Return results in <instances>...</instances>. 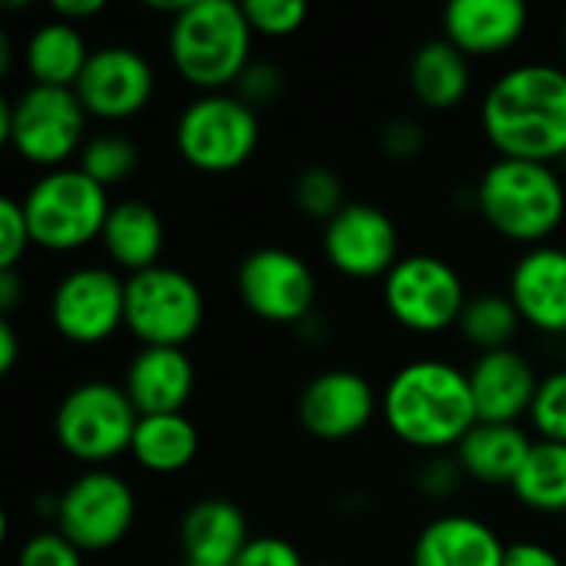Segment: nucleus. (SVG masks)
<instances>
[{
  "instance_id": "obj_1",
  "label": "nucleus",
  "mask_w": 566,
  "mask_h": 566,
  "mask_svg": "<svg viewBox=\"0 0 566 566\" xmlns=\"http://www.w3.org/2000/svg\"><path fill=\"white\" fill-rule=\"evenodd\" d=\"M481 133L501 159H566V70L521 60L501 70L481 96Z\"/></svg>"
},
{
  "instance_id": "obj_2",
  "label": "nucleus",
  "mask_w": 566,
  "mask_h": 566,
  "mask_svg": "<svg viewBox=\"0 0 566 566\" xmlns=\"http://www.w3.org/2000/svg\"><path fill=\"white\" fill-rule=\"evenodd\" d=\"M381 424L421 454H448L478 424L468 368L448 358H415L381 388Z\"/></svg>"
},
{
  "instance_id": "obj_3",
  "label": "nucleus",
  "mask_w": 566,
  "mask_h": 566,
  "mask_svg": "<svg viewBox=\"0 0 566 566\" xmlns=\"http://www.w3.org/2000/svg\"><path fill=\"white\" fill-rule=\"evenodd\" d=\"M255 30L235 0H189L169 20L166 53L176 76L196 93H226L239 83L252 56Z\"/></svg>"
},
{
  "instance_id": "obj_4",
  "label": "nucleus",
  "mask_w": 566,
  "mask_h": 566,
  "mask_svg": "<svg viewBox=\"0 0 566 566\" xmlns=\"http://www.w3.org/2000/svg\"><path fill=\"white\" fill-rule=\"evenodd\" d=\"M471 196L488 229L521 249L547 245L566 222V182L551 163L497 156Z\"/></svg>"
},
{
  "instance_id": "obj_5",
  "label": "nucleus",
  "mask_w": 566,
  "mask_h": 566,
  "mask_svg": "<svg viewBox=\"0 0 566 566\" xmlns=\"http://www.w3.org/2000/svg\"><path fill=\"white\" fill-rule=\"evenodd\" d=\"M0 139L17 159L40 172L76 166L90 139V113L76 90L30 83L13 99L0 103Z\"/></svg>"
},
{
  "instance_id": "obj_6",
  "label": "nucleus",
  "mask_w": 566,
  "mask_h": 566,
  "mask_svg": "<svg viewBox=\"0 0 566 566\" xmlns=\"http://www.w3.org/2000/svg\"><path fill=\"white\" fill-rule=\"evenodd\" d=\"M20 202L27 212L33 249L53 255H73L99 242L113 209L109 189L90 179L80 166L40 172L27 186Z\"/></svg>"
},
{
  "instance_id": "obj_7",
  "label": "nucleus",
  "mask_w": 566,
  "mask_h": 566,
  "mask_svg": "<svg viewBox=\"0 0 566 566\" xmlns=\"http://www.w3.org/2000/svg\"><path fill=\"white\" fill-rule=\"evenodd\" d=\"M139 411L119 381L90 378L63 391L53 408V441L56 448L90 468H109L133 448Z\"/></svg>"
},
{
  "instance_id": "obj_8",
  "label": "nucleus",
  "mask_w": 566,
  "mask_h": 566,
  "mask_svg": "<svg viewBox=\"0 0 566 566\" xmlns=\"http://www.w3.org/2000/svg\"><path fill=\"white\" fill-rule=\"evenodd\" d=\"M262 143V116L232 90L196 93L172 123L179 159L202 176L239 172Z\"/></svg>"
},
{
  "instance_id": "obj_9",
  "label": "nucleus",
  "mask_w": 566,
  "mask_h": 566,
  "mask_svg": "<svg viewBox=\"0 0 566 566\" xmlns=\"http://www.w3.org/2000/svg\"><path fill=\"white\" fill-rule=\"evenodd\" d=\"M468 285L454 262L434 252H408L381 282V305L411 335H444L458 328Z\"/></svg>"
},
{
  "instance_id": "obj_10",
  "label": "nucleus",
  "mask_w": 566,
  "mask_h": 566,
  "mask_svg": "<svg viewBox=\"0 0 566 566\" xmlns=\"http://www.w3.org/2000/svg\"><path fill=\"white\" fill-rule=\"evenodd\" d=\"M206 322L202 285L179 265L126 275V332L139 345L186 348Z\"/></svg>"
},
{
  "instance_id": "obj_11",
  "label": "nucleus",
  "mask_w": 566,
  "mask_h": 566,
  "mask_svg": "<svg viewBox=\"0 0 566 566\" xmlns=\"http://www.w3.org/2000/svg\"><path fill=\"white\" fill-rule=\"evenodd\" d=\"M136 517V488L113 468H90L60 491L53 527L83 554H109L133 534Z\"/></svg>"
},
{
  "instance_id": "obj_12",
  "label": "nucleus",
  "mask_w": 566,
  "mask_h": 566,
  "mask_svg": "<svg viewBox=\"0 0 566 566\" xmlns=\"http://www.w3.org/2000/svg\"><path fill=\"white\" fill-rule=\"evenodd\" d=\"M53 332L80 348L109 342L126 328V279L113 265L83 262L66 269L46 302Z\"/></svg>"
},
{
  "instance_id": "obj_13",
  "label": "nucleus",
  "mask_w": 566,
  "mask_h": 566,
  "mask_svg": "<svg viewBox=\"0 0 566 566\" xmlns=\"http://www.w3.org/2000/svg\"><path fill=\"white\" fill-rule=\"evenodd\" d=\"M235 292L249 315L265 325L298 328L318 312V275L305 255L285 245H259L235 265Z\"/></svg>"
},
{
  "instance_id": "obj_14",
  "label": "nucleus",
  "mask_w": 566,
  "mask_h": 566,
  "mask_svg": "<svg viewBox=\"0 0 566 566\" xmlns=\"http://www.w3.org/2000/svg\"><path fill=\"white\" fill-rule=\"evenodd\" d=\"M322 255L352 282H385V275L405 259L401 229L388 209L352 199L332 222H325Z\"/></svg>"
},
{
  "instance_id": "obj_15",
  "label": "nucleus",
  "mask_w": 566,
  "mask_h": 566,
  "mask_svg": "<svg viewBox=\"0 0 566 566\" xmlns=\"http://www.w3.org/2000/svg\"><path fill=\"white\" fill-rule=\"evenodd\" d=\"M156 66L143 50L129 43H99L93 46L86 70L73 90L90 119L123 126L146 113L156 96Z\"/></svg>"
},
{
  "instance_id": "obj_16",
  "label": "nucleus",
  "mask_w": 566,
  "mask_h": 566,
  "mask_svg": "<svg viewBox=\"0 0 566 566\" xmlns=\"http://www.w3.org/2000/svg\"><path fill=\"white\" fill-rule=\"evenodd\" d=\"M295 415L308 438L342 444L365 434L375 418H381V391L355 368H325L302 385Z\"/></svg>"
},
{
  "instance_id": "obj_17",
  "label": "nucleus",
  "mask_w": 566,
  "mask_h": 566,
  "mask_svg": "<svg viewBox=\"0 0 566 566\" xmlns=\"http://www.w3.org/2000/svg\"><path fill=\"white\" fill-rule=\"evenodd\" d=\"M507 295L524 325L566 338V249L557 242L524 249L507 275Z\"/></svg>"
},
{
  "instance_id": "obj_18",
  "label": "nucleus",
  "mask_w": 566,
  "mask_h": 566,
  "mask_svg": "<svg viewBox=\"0 0 566 566\" xmlns=\"http://www.w3.org/2000/svg\"><path fill=\"white\" fill-rule=\"evenodd\" d=\"M541 378L544 375H537V365L521 348L474 355L468 365V381L478 405V421L521 424L531 415Z\"/></svg>"
},
{
  "instance_id": "obj_19",
  "label": "nucleus",
  "mask_w": 566,
  "mask_h": 566,
  "mask_svg": "<svg viewBox=\"0 0 566 566\" xmlns=\"http://www.w3.org/2000/svg\"><path fill=\"white\" fill-rule=\"evenodd\" d=\"M123 391L139 418L146 415H186L196 395V361L186 348L139 345L123 368Z\"/></svg>"
},
{
  "instance_id": "obj_20",
  "label": "nucleus",
  "mask_w": 566,
  "mask_h": 566,
  "mask_svg": "<svg viewBox=\"0 0 566 566\" xmlns=\"http://www.w3.org/2000/svg\"><path fill=\"white\" fill-rule=\"evenodd\" d=\"M531 23L521 0H451L441 10V36L471 60H491L514 50Z\"/></svg>"
},
{
  "instance_id": "obj_21",
  "label": "nucleus",
  "mask_w": 566,
  "mask_h": 566,
  "mask_svg": "<svg viewBox=\"0 0 566 566\" xmlns=\"http://www.w3.org/2000/svg\"><path fill=\"white\" fill-rule=\"evenodd\" d=\"M182 564L232 566L252 541L249 517L232 497H199L192 501L176 527Z\"/></svg>"
},
{
  "instance_id": "obj_22",
  "label": "nucleus",
  "mask_w": 566,
  "mask_h": 566,
  "mask_svg": "<svg viewBox=\"0 0 566 566\" xmlns=\"http://www.w3.org/2000/svg\"><path fill=\"white\" fill-rule=\"evenodd\" d=\"M504 554L507 544L488 521L468 511H444L418 531L411 566H504Z\"/></svg>"
},
{
  "instance_id": "obj_23",
  "label": "nucleus",
  "mask_w": 566,
  "mask_h": 566,
  "mask_svg": "<svg viewBox=\"0 0 566 566\" xmlns=\"http://www.w3.org/2000/svg\"><path fill=\"white\" fill-rule=\"evenodd\" d=\"M99 249L106 262L126 275L163 265V249H166L163 212L146 199H116L103 226Z\"/></svg>"
},
{
  "instance_id": "obj_24",
  "label": "nucleus",
  "mask_w": 566,
  "mask_h": 566,
  "mask_svg": "<svg viewBox=\"0 0 566 566\" xmlns=\"http://www.w3.org/2000/svg\"><path fill=\"white\" fill-rule=\"evenodd\" d=\"M474 86L471 56H464L451 40L431 36L415 46L408 60V90L428 113L458 109Z\"/></svg>"
},
{
  "instance_id": "obj_25",
  "label": "nucleus",
  "mask_w": 566,
  "mask_h": 566,
  "mask_svg": "<svg viewBox=\"0 0 566 566\" xmlns=\"http://www.w3.org/2000/svg\"><path fill=\"white\" fill-rule=\"evenodd\" d=\"M93 46L86 33L76 23H66L60 17H50L30 30L20 50V63L36 86H56L73 90L86 70Z\"/></svg>"
},
{
  "instance_id": "obj_26",
  "label": "nucleus",
  "mask_w": 566,
  "mask_h": 566,
  "mask_svg": "<svg viewBox=\"0 0 566 566\" xmlns=\"http://www.w3.org/2000/svg\"><path fill=\"white\" fill-rule=\"evenodd\" d=\"M531 448H534V438L524 424L478 421L464 434V441L454 448V458L461 461L468 481H478L484 488H511Z\"/></svg>"
},
{
  "instance_id": "obj_27",
  "label": "nucleus",
  "mask_w": 566,
  "mask_h": 566,
  "mask_svg": "<svg viewBox=\"0 0 566 566\" xmlns=\"http://www.w3.org/2000/svg\"><path fill=\"white\" fill-rule=\"evenodd\" d=\"M199 448L202 438L189 415H146L136 424L129 458L146 474L172 478L196 464Z\"/></svg>"
},
{
  "instance_id": "obj_28",
  "label": "nucleus",
  "mask_w": 566,
  "mask_h": 566,
  "mask_svg": "<svg viewBox=\"0 0 566 566\" xmlns=\"http://www.w3.org/2000/svg\"><path fill=\"white\" fill-rule=\"evenodd\" d=\"M511 494L534 514L566 517V444L534 438V448L514 478Z\"/></svg>"
},
{
  "instance_id": "obj_29",
  "label": "nucleus",
  "mask_w": 566,
  "mask_h": 566,
  "mask_svg": "<svg viewBox=\"0 0 566 566\" xmlns=\"http://www.w3.org/2000/svg\"><path fill=\"white\" fill-rule=\"evenodd\" d=\"M521 325H524V318L507 292H478L468 298L458 332L478 355H484V352L514 348Z\"/></svg>"
},
{
  "instance_id": "obj_30",
  "label": "nucleus",
  "mask_w": 566,
  "mask_h": 566,
  "mask_svg": "<svg viewBox=\"0 0 566 566\" xmlns=\"http://www.w3.org/2000/svg\"><path fill=\"white\" fill-rule=\"evenodd\" d=\"M139 159H143L139 143H136L126 129H119V126H103V129L90 133V139H86V146H83L76 166H80L90 179H96L103 189H113V186L126 182V179L139 169Z\"/></svg>"
},
{
  "instance_id": "obj_31",
  "label": "nucleus",
  "mask_w": 566,
  "mask_h": 566,
  "mask_svg": "<svg viewBox=\"0 0 566 566\" xmlns=\"http://www.w3.org/2000/svg\"><path fill=\"white\" fill-rule=\"evenodd\" d=\"M292 202L295 209L305 216V219H315V222H332L352 199H348V189H345V179L332 169V166H322V163H312L305 169L295 172L292 179Z\"/></svg>"
},
{
  "instance_id": "obj_32",
  "label": "nucleus",
  "mask_w": 566,
  "mask_h": 566,
  "mask_svg": "<svg viewBox=\"0 0 566 566\" xmlns=\"http://www.w3.org/2000/svg\"><path fill=\"white\" fill-rule=\"evenodd\" d=\"M527 421H531V431L537 441L566 444V368L547 371L541 378V388H537Z\"/></svg>"
},
{
  "instance_id": "obj_33",
  "label": "nucleus",
  "mask_w": 566,
  "mask_h": 566,
  "mask_svg": "<svg viewBox=\"0 0 566 566\" xmlns=\"http://www.w3.org/2000/svg\"><path fill=\"white\" fill-rule=\"evenodd\" d=\"M242 10L255 36H269V40H285L298 33L308 20V3L302 0H245Z\"/></svg>"
},
{
  "instance_id": "obj_34",
  "label": "nucleus",
  "mask_w": 566,
  "mask_h": 566,
  "mask_svg": "<svg viewBox=\"0 0 566 566\" xmlns=\"http://www.w3.org/2000/svg\"><path fill=\"white\" fill-rule=\"evenodd\" d=\"M285 86H289V80H285V73H282L279 63H272V60H252L245 66V73L239 76V83L232 86V93L262 116L265 109H272L285 96Z\"/></svg>"
},
{
  "instance_id": "obj_35",
  "label": "nucleus",
  "mask_w": 566,
  "mask_h": 566,
  "mask_svg": "<svg viewBox=\"0 0 566 566\" xmlns=\"http://www.w3.org/2000/svg\"><path fill=\"white\" fill-rule=\"evenodd\" d=\"M468 474L461 468V461L454 458V451L448 454H424V461L415 471V491L424 501H451L461 488H464Z\"/></svg>"
},
{
  "instance_id": "obj_36",
  "label": "nucleus",
  "mask_w": 566,
  "mask_h": 566,
  "mask_svg": "<svg viewBox=\"0 0 566 566\" xmlns=\"http://www.w3.org/2000/svg\"><path fill=\"white\" fill-rule=\"evenodd\" d=\"M378 149L398 163V166H411L428 153V129L421 119L415 116H391L381 129H378Z\"/></svg>"
},
{
  "instance_id": "obj_37",
  "label": "nucleus",
  "mask_w": 566,
  "mask_h": 566,
  "mask_svg": "<svg viewBox=\"0 0 566 566\" xmlns=\"http://www.w3.org/2000/svg\"><path fill=\"white\" fill-rule=\"evenodd\" d=\"M30 249H33V235L27 226L23 202L17 196H3L0 199V272L20 269Z\"/></svg>"
},
{
  "instance_id": "obj_38",
  "label": "nucleus",
  "mask_w": 566,
  "mask_h": 566,
  "mask_svg": "<svg viewBox=\"0 0 566 566\" xmlns=\"http://www.w3.org/2000/svg\"><path fill=\"white\" fill-rule=\"evenodd\" d=\"M17 566H86V554L53 527L30 534L17 547Z\"/></svg>"
},
{
  "instance_id": "obj_39",
  "label": "nucleus",
  "mask_w": 566,
  "mask_h": 566,
  "mask_svg": "<svg viewBox=\"0 0 566 566\" xmlns=\"http://www.w3.org/2000/svg\"><path fill=\"white\" fill-rule=\"evenodd\" d=\"M232 566H308L302 551L279 534H259L249 541V547L242 551V557Z\"/></svg>"
},
{
  "instance_id": "obj_40",
  "label": "nucleus",
  "mask_w": 566,
  "mask_h": 566,
  "mask_svg": "<svg viewBox=\"0 0 566 566\" xmlns=\"http://www.w3.org/2000/svg\"><path fill=\"white\" fill-rule=\"evenodd\" d=\"M504 566H566L564 557L541 544V541H514L507 544V554H504Z\"/></svg>"
},
{
  "instance_id": "obj_41",
  "label": "nucleus",
  "mask_w": 566,
  "mask_h": 566,
  "mask_svg": "<svg viewBox=\"0 0 566 566\" xmlns=\"http://www.w3.org/2000/svg\"><path fill=\"white\" fill-rule=\"evenodd\" d=\"M103 10H106V0H53L50 3V17H60L66 23H76V27L99 17Z\"/></svg>"
},
{
  "instance_id": "obj_42",
  "label": "nucleus",
  "mask_w": 566,
  "mask_h": 566,
  "mask_svg": "<svg viewBox=\"0 0 566 566\" xmlns=\"http://www.w3.org/2000/svg\"><path fill=\"white\" fill-rule=\"evenodd\" d=\"M23 289H27V282H23L20 269L0 272V312H3V318H10V315L20 308V302H23Z\"/></svg>"
},
{
  "instance_id": "obj_43",
  "label": "nucleus",
  "mask_w": 566,
  "mask_h": 566,
  "mask_svg": "<svg viewBox=\"0 0 566 566\" xmlns=\"http://www.w3.org/2000/svg\"><path fill=\"white\" fill-rule=\"evenodd\" d=\"M20 358V335L10 318L0 322V375H10Z\"/></svg>"
},
{
  "instance_id": "obj_44",
  "label": "nucleus",
  "mask_w": 566,
  "mask_h": 566,
  "mask_svg": "<svg viewBox=\"0 0 566 566\" xmlns=\"http://www.w3.org/2000/svg\"><path fill=\"white\" fill-rule=\"evenodd\" d=\"M560 40H564V50H566V17H564V27H560Z\"/></svg>"
},
{
  "instance_id": "obj_45",
  "label": "nucleus",
  "mask_w": 566,
  "mask_h": 566,
  "mask_svg": "<svg viewBox=\"0 0 566 566\" xmlns=\"http://www.w3.org/2000/svg\"><path fill=\"white\" fill-rule=\"evenodd\" d=\"M560 358H564V365H560V368H566V338H564V348H560Z\"/></svg>"
},
{
  "instance_id": "obj_46",
  "label": "nucleus",
  "mask_w": 566,
  "mask_h": 566,
  "mask_svg": "<svg viewBox=\"0 0 566 566\" xmlns=\"http://www.w3.org/2000/svg\"><path fill=\"white\" fill-rule=\"evenodd\" d=\"M182 566H202V564H182Z\"/></svg>"
},
{
  "instance_id": "obj_47",
  "label": "nucleus",
  "mask_w": 566,
  "mask_h": 566,
  "mask_svg": "<svg viewBox=\"0 0 566 566\" xmlns=\"http://www.w3.org/2000/svg\"><path fill=\"white\" fill-rule=\"evenodd\" d=\"M318 566H335V564H318Z\"/></svg>"
}]
</instances>
